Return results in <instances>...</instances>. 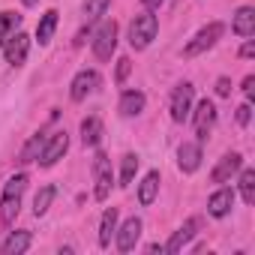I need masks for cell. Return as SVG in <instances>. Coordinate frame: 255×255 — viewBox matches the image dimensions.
Returning a JSON list of instances; mask_svg holds the SVG:
<instances>
[{
    "label": "cell",
    "mask_w": 255,
    "mask_h": 255,
    "mask_svg": "<svg viewBox=\"0 0 255 255\" xmlns=\"http://www.w3.org/2000/svg\"><path fill=\"white\" fill-rule=\"evenodd\" d=\"M129 72H132V60H129V57H120V60H117V84H123Z\"/></svg>",
    "instance_id": "f1b7e54d"
},
{
    "label": "cell",
    "mask_w": 255,
    "mask_h": 255,
    "mask_svg": "<svg viewBox=\"0 0 255 255\" xmlns=\"http://www.w3.org/2000/svg\"><path fill=\"white\" fill-rule=\"evenodd\" d=\"M96 87H99V72H96V69H81V72L72 78V84H69V96H72L75 102H81V99H87Z\"/></svg>",
    "instance_id": "30bf717a"
},
{
    "label": "cell",
    "mask_w": 255,
    "mask_h": 255,
    "mask_svg": "<svg viewBox=\"0 0 255 255\" xmlns=\"http://www.w3.org/2000/svg\"><path fill=\"white\" fill-rule=\"evenodd\" d=\"M69 150V132L66 129H57L51 138H45V144H42V150H39V156H36V162L42 165V168H51L57 159H63V153Z\"/></svg>",
    "instance_id": "277c9868"
},
{
    "label": "cell",
    "mask_w": 255,
    "mask_h": 255,
    "mask_svg": "<svg viewBox=\"0 0 255 255\" xmlns=\"http://www.w3.org/2000/svg\"><path fill=\"white\" fill-rule=\"evenodd\" d=\"M54 30H57V9H48V12L39 18V24H36V39H39V45H48L51 36H54Z\"/></svg>",
    "instance_id": "44dd1931"
},
{
    "label": "cell",
    "mask_w": 255,
    "mask_h": 255,
    "mask_svg": "<svg viewBox=\"0 0 255 255\" xmlns=\"http://www.w3.org/2000/svg\"><path fill=\"white\" fill-rule=\"evenodd\" d=\"M141 3H144V6H147L150 12H153V9H159V6L165 3V0H141Z\"/></svg>",
    "instance_id": "836d02e7"
},
{
    "label": "cell",
    "mask_w": 255,
    "mask_h": 255,
    "mask_svg": "<svg viewBox=\"0 0 255 255\" xmlns=\"http://www.w3.org/2000/svg\"><path fill=\"white\" fill-rule=\"evenodd\" d=\"M234 189L231 186H222V189H216L210 198H207V213L213 216V219H222V216H228L231 213V207H234Z\"/></svg>",
    "instance_id": "7c38bea8"
},
{
    "label": "cell",
    "mask_w": 255,
    "mask_h": 255,
    "mask_svg": "<svg viewBox=\"0 0 255 255\" xmlns=\"http://www.w3.org/2000/svg\"><path fill=\"white\" fill-rule=\"evenodd\" d=\"M42 144H45V135L42 132H36L27 144H24V150H21V156H18V162H36V156H39V150H42Z\"/></svg>",
    "instance_id": "484cf974"
},
{
    "label": "cell",
    "mask_w": 255,
    "mask_h": 255,
    "mask_svg": "<svg viewBox=\"0 0 255 255\" xmlns=\"http://www.w3.org/2000/svg\"><path fill=\"white\" fill-rule=\"evenodd\" d=\"M231 30H234L240 39H249V36L255 33V9H252V6H240L237 15H234V21H231Z\"/></svg>",
    "instance_id": "2e32d148"
},
{
    "label": "cell",
    "mask_w": 255,
    "mask_h": 255,
    "mask_svg": "<svg viewBox=\"0 0 255 255\" xmlns=\"http://www.w3.org/2000/svg\"><path fill=\"white\" fill-rule=\"evenodd\" d=\"M27 51H30V36L21 33V30H15V33L3 42V57H6V63H12V66H21V63L27 60Z\"/></svg>",
    "instance_id": "ba28073f"
},
{
    "label": "cell",
    "mask_w": 255,
    "mask_h": 255,
    "mask_svg": "<svg viewBox=\"0 0 255 255\" xmlns=\"http://www.w3.org/2000/svg\"><path fill=\"white\" fill-rule=\"evenodd\" d=\"M30 243H33V234L30 231H12L6 240H3V255H21V252H27L30 249Z\"/></svg>",
    "instance_id": "ac0fdd59"
},
{
    "label": "cell",
    "mask_w": 255,
    "mask_h": 255,
    "mask_svg": "<svg viewBox=\"0 0 255 255\" xmlns=\"http://www.w3.org/2000/svg\"><path fill=\"white\" fill-rule=\"evenodd\" d=\"M144 105H147V99H144L141 90H126L120 96V114L123 117H138L144 111Z\"/></svg>",
    "instance_id": "e0dca14e"
},
{
    "label": "cell",
    "mask_w": 255,
    "mask_h": 255,
    "mask_svg": "<svg viewBox=\"0 0 255 255\" xmlns=\"http://www.w3.org/2000/svg\"><path fill=\"white\" fill-rule=\"evenodd\" d=\"M177 165H180L183 174L198 171V165H201V144L198 141H183L177 147Z\"/></svg>",
    "instance_id": "5bb4252c"
},
{
    "label": "cell",
    "mask_w": 255,
    "mask_h": 255,
    "mask_svg": "<svg viewBox=\"0 0 255 255\" xmlns=\"http://www.w3.org/2000/svg\"><path fill=\"white\" fill-rule=\"evenodd\" d=\"M102 138V120L99 117H84L81 120V144L84 147H96Z\"/></svg>",
    "instance_id": "d6986e66"
},
{
    "label": "cell",
    "mask_w": 255,
    "mask_h": 255,
    "mask_svg": "<svg viewBox=\"0 0 255 255\" xmlns=\"http://www.w3.org/2000/svg\"><path fill=\"white\" fill-rule=\"evenodd\" d=\"M198 228H201V216H192V219H186V222H183V225H180V228L171 234V240L162 246V252H168V255H177V252H180V249H183V246H186V243L195 237V234H198Z\"/></svg>",
    "instance_id": "9c48e42d"
},
{
    "label": "cell",
    "mask_w": 255,
    "mask_h": 255,
    "mask_svg": "<svg viewBox=\"0 0 255 255\" xmlns=\"http://www.w3.org/2000/svg\"><path fill=\"white\" fill-rule=\"evenodd\" d=\"M108 3H111V0H84V15H87V21L102 18L105 9H108Z\"/></svg>",
    "instance_id": "83f0119b"
},
{
    "label": "cell",
    "mask_w": 255,
    "mask_h": 255,
    "mask_svg": "<svg viewBox=\"0 0 255 255\" xmlns=\"http://www.w3.org/2000/svg\"><path fill=\"white\" fill-rule=\"evenodd\" d=\"M222 33H225V24H222V21H210L207 27H201V30L186 42L183 57H198V54H204L207 48H213V45L222 39Z\"/></svg>",
    "instance_id": "3957f363"
},
{
    "label": "cell",
    "mask_w": 255,
    "mask_h": 255,
    "mask_svg": "<svg viewBox=\"0 0 255 255\" xmlns=\"http://www.w3.org/2000/svg\"><path fill=\"white\" fill-rule=\"evenodd\" d=\"M216 96H231V81L228 78H219L216 81Z\"/></svg>",
    "instance_id": "4dcf8cb0"
},
{
    "label": "cell",
    "mask_w": 255,
    "mask_h": 255,
    "mask_svg": "<svg viewBox=\"0 0 255 255\" xmlns=\"http://www.w3.org/2000/svg\"><path fill=\"white\" fill-rule=\"evenodd\" d=\"M21 3H24V6H36V3H39V0H21Z\"/></svg>",
    "instance_id": "e575fe53"
},
{
    "label": "cell",
    "mask_w": 255,
    "mask_h": 255,
    "mask_svg": "<svg viewBox=\"0 0 255 255\" xmlns=\"http://www.w3.org/2000/svg\"><path fill=\"white\" fill-rule=\"evenodd\" d=\"M156 192H159V171H150V174H144V180L138 186V201L147 207L156 201Z\"/></svg>",
    "instance_id": "7402d4cb"
},
{
    "label": "cell",
    "mask_w": 255,
    "mask_h": 255,
    "mask_svg": "<svg viewBox=\"0 0 255 255\" xmlns=\"http://www.w3.org/2000/svg\"><path fill=\"white\" fill-rule=\"evenodd\" d=\"M216 123V105L210 99H201L198 108H195V135H198V144L207 141V132L213 129Z\"/></svg>",
    "instance_id": "8fae6325"
},
{
    "label": "cell",
    "mask_w": 255,
    "mask_h": 255,
    "mask_svg": "<svg viewBox=\"0 0 255 255\" xmlns=\"http://www.w3.org/2000/svg\"><path fill=\"white\" fill-rule=\"evenodd\" d=\"M252 90H255V78L246 75V78H243V93H246V99H252Z\"/></svg>",
    "instance_id": "d6a6232c"
},
{
    "label": "cell",
    "mask_w": 255,
    "mask_h": 255,
    "mask_svg": "<svg viewBox=\"0 0 255 255\" xmlns=\"http://www.w3.org/2000/svg\"><path fill=\"white\" fill-rule=\"evenodd\" d=\"M138 237H141V219L129 216V219L123 222V228L117 231V249L120 252H132L135 243H138Z\"/></svg>",
    "instance_id": "9a60e30c"
},
{
    "label": "cell",
    "mask_w": 255,
    "mask_h": 255,
    "mask_svg": "<svg viewBox=\"0 0 255 255\" xmlns=\"http://www.w3.org/2000/svg\"><path fill=\"white\" fill-rule=\"evenodd\" d=\"M27 189V174H12L3 186V198H0V219L3 225H12L18 210H21V195Z\"/></svg>",
    "instance_id": "6da1fadb"
},
{
    "label": "cell",
    "mask_w": 255,
    "mask_h": 255,
    "mask_svg": "<svg viewBox=\"0 0 255 255\" xmlns=\"http://www.w3.org/2000/svg\"><path fill=\"white\" fill-rule=\"evenodd\" d=\"M249 120H252V105H249V102H243V105L237 108V123H240V126H246Z\"/></svg>",
    "instance_id": "f546056e"
},
{
    "label": "cell",
    "mask_w": 255,
    "mask_h": 255,
    "mask_svg": "<svg viewBox=\"0 0 255 255\" xmlns=\"http://www.w3.org/2000/svg\"><path fill=\"white\" fill-rule=\"evenodd\" d=\"M18 27H21V15H18V12H9V9L0 12V45H3Z\"/></svg>",
    "instance_id": "603a6c76"
},
{
    "label": "cell",
    "mask_w": 255,
    "mask_h": 255,
    "mask_svg": "<svg viewBox=\"0 0 255 255\" xmlns=\"http://www.w3.org/2000/svg\"><path fill=\"white\" fill-rule=\"evenodd\" d=\"M156 30H159V21H156V15H153L150 9L141 12V15H135L132 24H129V45H132L135 51H144V48L156 39Z\"/></svg>",
    "instance_id": "7a4b0ae2"
},
{
    "label": "cell",
    "mask_w": 255,
    "mask_h": 255,
    "mask_svg": "<svg viewBox=\"0 0 255 255\" xmlns=\"http://www.w3.org/2000/svg\"><path fill=\"white\" fill-rule=\"evenodd\" d=\"M54 195H57V186H54V183L42 186V189L36 192V198H33V213H36V216H45L48 207H51V201H54Z\"/></svg>",
    "instance_id": "cb8c5ba5"
},
{
    "label": "cell",
    "mask_w": 255,
    "mask_h": 255,
    "mask_svg": "<svg viewBox=\"0 0 255 255\" xmlns=\"http://www.w3.org/2000/svg\"><path fill=\"white\" fill-rule=\"evenodd\" d=\"M252 54H255V42H252V39H246V42H243V48H240V57H246V60H249Z\"/></svg>",
    "instance_id": "1f68e13d"
},
{
    "label": "cell",
    "mask_w": 255,
    "mask_h": 255,
    "mask_svg": "<svg viewBox=\"0 0 255 255\" xmlns=\"http://www.w3.org/2000/svg\"><path fill=\"white\" fill-rule=\"evenodd\" d=\"M135 171H138V156L135 153H126L123 165H120V186H129L132 177H135Z\"/></svg>",
    "instance_id": "4316f807"
},
{
    "label": "cell",
    "mask_w": 255,
    "mask_h": 255,
    "mask_svg": "<svg viewBox=\"0 0 255 255\" xmlns=\"http://www.w3.org/2000/svg\"><path fill=\"white\" fill-rule=\"evenodd\" d=\"M192 99H195V87H192L189 81H183V84L174 87V93H171V120H174V123H183V120L189 117Z\"/></svg>",
    "instance_id": "52a82bcc"
},
{
    "label": "cell",
    "mask_w": 255,
    "mask_h": 255,
    "mask_svg": "<svg viewBox=\"0 0 255 255\" xmlns=\"http://www.w3.org/2000/svg\"><path fill=\"white\" fill-rule=\"evenodd\" d=\"M93 180H96V189H93L96 201H105V198L111 195L114 171H111V159H108L102 150H99V153H96V159H93Z\"/></svg>",
    "instance_id": "5b68a950"
},
{
    "label": "cell",
    "mask_w": 255,
    "mask_h": 255,
    "mask_svg": "<svg viewBox=\"0 0 255 255\" xmlns=\"http://www.w3.org/2000/svg\"><path fill=\"white\" fill-rule=\"evenodd\" d=\"M240 195H243L246 204H255V171L252 168L240 171Z\"/></svg>",
    "instance_id": "d4e9b609"
},
{
    "label": "cell",
    "mask_w": 255,
    "mask_h": 255,
    "mask_svg": "<svg viewBox=\"0 0 255 255\" xmlns=\"http://www.w3.org/2000/svg\"><path fill=\"white\" fill-rule=\"evenodd\" d=\"M240 168H243V156H240V153H225V156L216 162V168L210 171V180H213V183H228Z\"/></svg>",
    "instance_id": "4fadbf2b"
},
{
    "label": "cell",
    "mask_w": 255,
    "mask_h": 255,
    "mask_svg": "<svg viewBox=\"0 0 255 255\" xmlns=\"http://www.w3.org/2000/svg\"><path fill=\"white\" fill-rule=\"evenodd\" d=\"M117 231V207H108L102 213V222H99V246H111V237Z\"/></svg>",
    "instance_id": "ffe728a7"
},
{
    "label": "cell",
    "mask_w": 255,
    "mask_h": 255,
    "mask_svg": "<svg viewBox=\"0 0 255 255\" xmlns=\"http://www.w3.org/2000/svg\"><path fill=\"white\" fill-rule=\"evenodd\" d=\"M114 48H117V24L114 21H102L99 30L93 33V54L99 60H111Z\"/></svg>",
    "instance_id": "8992f818"
}]
</instances>
